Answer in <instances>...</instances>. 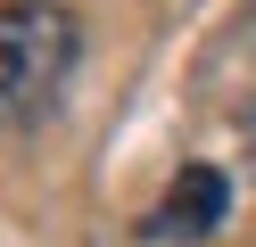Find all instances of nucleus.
<instances>
[{
  "instance_id": "1",
  "label": "nucleus",
  "mask_w": 256,
  "mask_h": 247,
  "mask_svg": "<svg viewBox=\"0 0 256 247\" xmlns=\"http://www.w3.org/2000/svg\"><path fill=\"white\" fill-rule=\"evenodd\" d=\"M74 58H83V25L66 0H0V132L50 115Z\"/></svg>"
},
{
  "instance_id": "2",
  "label": "nucleus",
  "mask_w": 256,
  "mask_h": 247,
  "mask_svg": "<svg viewBox=\"0 0 256 247\" xmlns=\"http://www.w3.org/2000/svg\"><path fill=\"white\" fill-rule=\"evenodd\" d=\"M223 214H232V181H223L215 165H182V181H174L166 206L140 223V239H157V247H198V239L223 231Z\"/></svg>"
},
{
  "instance_id": "3",
  "label": "nucleus",
  "mask_w": 256,
  "mask_h": 247,
  "mask_svg": "<svg viewBox=\"0 0 256 247\" xmlns=\"http://www.w3.org/2000/svg\"><path fill=\"white\" fill-rule=\"evenodd\" d=\"M240 140H248V173H256V107H248V124H240Z\"/></svg>"
}]
</instances>
